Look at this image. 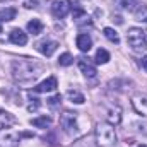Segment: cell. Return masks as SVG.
<instances>
[{
	"instance_id": "6da1fadb",
	"label": "cell",
	"mask_w": 147,
	"mask_h": 147,
	"mask_svg": "<svg viewBox=\"0 0 147 147\" xmlns=\"http://www.w3.org/2000/svg\"><path fill=\"white\" fill-rule=\"evenodd\" d=\"M43 70L45 67L41 63L29 60V58H17L12 62V77L19 84H26V82L38 79L43 74Z\"/></svg>"
},
{
	"instance_id": "7a4b0ae2",
	"label": "cell",
	"mask_w": 147,
	"mask_h": 147,
	"mask_svg": "<svg viewBox=\"0 0 147 147\" xmlns=\"http://www.w3.org/2000/svg\"><path fill=\"white\" fill-rule=\"evenodd\" d=\"M96 142L99 147H115L116 146V134L110 123H98L96 125Z\"/></svg>"
},
{
	"instance_id": "3957f363",
	"label": "cell",
	"mask_w": 147,
	"mask_h": 147,
	"mask_svg": "<svg viewBox=\"0 0 147 147\" xmlns=\"http://www.w3.org/2000/svg\"><path fill=\"white\" fill-rule=\"evenodd\" d=\"M60 127L62 130L70 135L75 137L80 134V128H79V113H74V111H63L60 115Z\"/></svg>"
},
{
	"instance_id": "277c9868",
	"label": "cell",
	"mask_w": 147,
	"mask_h": 147,
	"mask_svg": "<svg viewBox=\"0 0 147 147\" xmlns=\"http://www.w3.org/2000/svg\"><path fill=\"white\" fill-rule=\"evenodd\" d=\"M127 41L132 46L134 51H144L147 48V38L146 31L140 28H130L127 33Z\"/></svg>"
},
{
	"instance_id": "5b68a950",
	"label": "cell",
	"mask_w": 147,
	"mask_h": 147,
	"mask_svg": "<svg viewBox=\"0 0 147 147\" xmlns=\"http://www.w3.org/2000/svg\"><path fill=\"white\" fill-rule=\"evenodd\" d=\"M70 10H72L70 0H53V3H51V14L57 19H63Z\"/></svg>"
},
{
	"instance_id": "8992f818",
	"label": "cell",
	"mask_w": 147,
	"mask_h": 147,
	"mask_svg": "<svg viewBox=\"0 0 147 147\" xmlns=\"http://www.w3.org/2000/svg\"><path fill=\"white\" fill-rule=\"evenodd\" d=\"M21 140V135L14 130H0V147H17Z\"/></svg>"
},
{
	"instance_id": "52a82bcc",
	"label": "cell",
	"mask_w": 147,
	"mask_h": 147,
	"mask_svg": "<svg viewBox=\"0 0 147 147\" xmlns=\"http://www.w3.org/2000/svg\"><path fill=\"white\" fill-rule=\"evenodd\" d=\"M132 106L139 115L147 116V94L146 92H135L132 96Z\"/></svg>"
},
{
	"instance_id": "ba28073f",
	"label": "cell",
	"mask_w": 147,
	"mask_h": 147,
	"mask_svg": "<svg viewBox=\"0 0 147 147\" xmlns=\"http://www.w3.org/2000/svg\"><path fill=\"white\" fill-rule=\"evenodd\" d=\"M36 48L45 55V57H51L55 51H57V48H58V43L57 41H53V39H45V41H39L36 45Z\"/></svg>"
},
{
	"instance_id": "9c48e42d",
	"label": "cell",
	"mask_w": 147,
	"mask_h": 147,
	"mask_svg": "<svg viewBox=\"0 0 147 147\" xmlns=\"http://www.w3.org/2000/svg\"><path fill=\"white\" fill-rule=\"evenodd\" d=\"M79 69H80V72L84 74L86 77H89V79H92V77H96V65L89 60V58H79Z\"/></svg>"
},
{
	"instance_id": "30bf717a",
	"label": "cell",
	"mask_w": 147,
	"mask_h": 147,
	"mask_svg": "<svg viewBox=\"0 0 147 147\" xmlns=\"http://www.w3.org/2000/svg\"><path fill=\"white\" fill-rule=\"evenodd\" d=\"M58 87V82H57V77H48L45 79L43 82H39L36 87H34V92H51Z\"/></svg>"
},
{
	"instance_id": "8fae6325",
	"label": "cell",
	"mask_w": 147,
	"mask_h": 147,
	"mask_svg": "<svg viewBox=\"0 0 147 147\" xmlns=\"http://www.w3.org/2000/svg\"><path fill=\"white\" fill-rule=\"evenodd\" d=\"M9 39H10V43H14V45L24 46V45L28 43V34H26L24 31H21V29H12L10 34H9Z\"/></svg>"
},
{
	"instance_id": "7c38bea8",
	"label": "cell",
	"mask_w": 147,
	"mask_h": 147,
	"mask_svg": "<svg viewBox=\"0 0 147 147\" xmlns=\"http://www.w3.org/2000/svg\"><path fill=\"white\" fill-rule=\"evenodd\" d=\"M106 120H108V123L110 125H118L120 121H121V108L120 106H113L108 110V115H106Z\"/></svg>"
},
{
	"instance_id": "4fadbf2b",
	"label": "cell",
	"mask_w": 147,
	"mask_h": 147,
	"mask_svg": "<svg viewBox=\"0 0 147 147\" xmlns=\"http://www.w3.org/2000/svg\"><path fill=\"white\" fill-rule=\"evenodd\" d=\"M14 123H16V116L12 113H9V111H5V110H0V130L9 128Z\"/></svg>"
},
{
	"instance_id": "5bb4252c",
	"label": "cell",
	"mask_w": 147,
	"mask_h": 147,
	"mask_svg": "<svg viewBox=\"0 0 147 147\" xmlns=\"http://www.w3.org/2000/svg\"><path fill=\"white\" fill-rule=\"evenodd\" d=\"M75 43H77V48L80 51H89L92 48V39H91L89 34H79Z\"/></svg>"
},
{
	"instance_id": "9a60e30c",
	"label": "cell",
	"mask_w": 147,
	"mask_h": 147,
	"mask_svg": "<svg viewBox=\"0 0 147 147\" xmlns=\"http://www.w3.org/2000/svg\"><path fill=\"white\" fill-rule=\"evenodd\" d=\"M16 14H17L16 9H12V7H5V9L0 10V21H2V22L14 21V19H16Z\"/></svg>"
},
{
	"instance_id": "2e32d148",
	"label": "cell",
	"mask_w": 147,
	"mask_h": 147,
	"mask_svg": "<svg viewBox=\"0 0 147 147\" xmlns=\"http://www.w3.org/2000/svg\"><path fill=\"white\" fill-rule=\"evenodd\" d=\"M115 7L120 10H134L137 5V0H113Z\"/></svg>"
},
{
	"instance_id": "e0dca14e",
	"label": "cell",
	"mask_w": 147,
	"mask_h": 147,
	"mask_svg": "<svg viewBox=\"0 0 147 147\" xmlns=\"http://www.w3.org/2000/svg\"><path fill=\"white\" fill-rule=\"evenodd\" d=\"M26 28H28V33H31V34H41V33H43V22H41L39 19L29 21Z\"/></svg>"
},
{
	"instance_id": "ac0fdd59",
	"label": "cell",
	"mask_w": 147,
	"mask_h": 147,
	"mask_svg": "<svg viewBox=\"0 0 147 147\" xmlns=\"http://www.w3.org/2000/svg\"><path fill=\"white\" fill-rule=\"evenodd\" d=\"M31 123H33L36 128H46V127H50L51 118H50V116H46V115H43V116H36V118H33V120H31Z\"/></svg>"
},
{
	"instance_id": "d6986e66",
	"label": "cell",
	"mask_w": 147,
	"mask_h": 147,
	"mask_svg": "<svg viewBox=\"0 0 147 147\" xmlns=\"http://www.w3.org/2000/svg\"><path fill=\"white\" fill-rule=\"evenodd\" d=\"M67 98H69L72 103H75V105H82V103L86 101L84 94L79 92V91H75V89H69V91H67Z\"/></svg>"
},
{
	"instance_id": "ffe728a7",
	"label": "cell",
	"mask_w": 147,
	"mask_h": 147,
	"mask_svg": "<svg viewBox=\"0 0 147 147\" xmlns=\"http://www.w3.org/2000/svg\"><path fill=\"white\" fill-rule=\"evenodd\" d=\"M103 34H105L106 39H110L111 43H115V45L120 43V36H118V33H116L113 28H105V29H103Z\"/></svg>"
},
{
	"instance_id": "44dd1931",
	"label": "cell",
	"mask_w": 147,
	"mask_h": 147,
	"mask_svg": "<svg viewBox=\"0 0 147 147\" xmlns=\"http://www.w3.org/2000/svg\"><path fill=\"white\" fill-rule=\"evenodd\" d=\"M94 60H96V63H108V62H110V53H108L105 48H99V50L96 51Z\"/></svg>"
},
{
	"instance_id": "7402d4cb",
	"label": "cell",
	"mask_w": 147,
	"mask_h": 147,
	"mask_svg": "<svg viewBox=\"0 0 147 147\" xmlns=\"http://www.w3.org/2000/svg\"><path fill=\"white\" fill-rule=\"evenodd\" d=\"M58 63H60L62 67H69V65L74 63V57L70 55V53H62L60 58H58Z\"/></svg>"
},
{
	"instance_id": "603a6c76",
	"label": "cell",
	"mask_w": 147,
	"mask_h": 147,
	"mask_svg": "<svg viewBox=\"0 0 147 147\" xmlns=\"http://www.w3.org/2000/svg\"><path fill=\"white\" fill-rule=\"evenodd\" d=\"M72 17L75 21H80V19H86V10L84 9H80V7H75L72 12Z\"/></svg>"
},
{
	"instance_id": "cb8c5ba5",
	"label": "cell",
	"mask_w": 147,
	"mask_h": 147,
	"mask_svg": "<svg viewBox=\"0 0 147 147\" xmlns=\"http://www.w3.org/2000/svg\"><path fill=\"white\" fill-rule=\"evenodd\" d=\"M58 103H62V96H60V94H57V96H53V98L48 99V105H50V106H57Z\"/></svg>"
},
{
	"instance_id": "d4e9b609",
	"label": "cell",
	"mask_w": 147,
	"mask_h": 147,
	"mask_svg": "<svg viewBox=\"0 0 147 147\" xmlns=\"http://www.w3.org/2000/svg\"><path fill=\"white\" fill-rule=\"evenodd\" d=\"M24 7H26V9H36L38 2H26V3H24Z\"/></svg>"
},
{
	"instance_id": "484cf974",
	"label": "cell",
	"mask_w": 147,
	"mask_h": 147,
	"mask_svg": "<svg viewBox=\"0 0 147 147\" xmlns=\"http://www.w3.org/2000/svg\"><path fill=\"white\" fill-rule=\"evenodd\" d=\"M142 69L147 72V55L146 57H142Z\"/></svg>"
},
{
	"instance_id": "4316f807",
	"label": "cell",
	"mask_w": 147,
	"mask_h": 147,
	"mask_svg": "<svg viewBox=\"0 0 147 147\" xmlns=\"http://www.w3.org/2000/svg\"><path fill=\"white\" fill-rule=\"evenodd\" d=\"M139 147H147V146H146V144H142V146H139Z\"/></svg>"
},
{
	"instance_id": "83f0119b",
	"label": "cell",
	"mask_w": 147,
	"mask_h": 147,
	"mask_svg": "<svg viewBox=\"0 0 147 147\" xmlns=\"http://www.w3.org/2000/svg\"><path fill=\"white\" fill-rule=\"evenodd\" d=\"M0 33H2V22H0Z\"/></svg>"
},
{
	"instance_id": "f1b7e54d",
	"label": "cell",
	"mask_w": 147,
	"mask_h": 147,
	"mask_svg": "<svg viewBox=\"0 0 147 147\" xmlns=\"http://www.w3.org/2000/svg\"><path fill=\"white\" fill-rule=\"evenodd\" d=\"M146 21H147V19H146Z\"/></svg>"
}]
</instances>
